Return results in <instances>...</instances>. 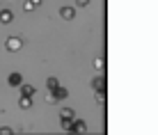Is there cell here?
Here are the masks:
<instances>
[{
  "label": "cell",
  "instance_id": "6da1fadb",
  "mask_svg": "<svg viewBox=\"0 0 158 135\" xmlns=\"http://www.w3.org/2000/svg\"><path fill=\"white\" fill-rule=\"evenodd\" d=\"M0 21H2V23H9V21H12V12H2L0 14Z\"/></svg>",
  "mask_w": 158,
  "mask_h": 135
}]
</instances>
